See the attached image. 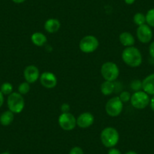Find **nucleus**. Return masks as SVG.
Wrapping results in <instances>:
<instances>
[{"label":"nucleus","instance_id":"f257e3e1","mask_svg":"<svg viewBox=\"0 0 154 154\" xmlns=\"http://www.w3.org/2000/svg\"><path fill=\"white\" fill-rule=\"evenodd\" d=\"M122 58L124 63L131 67H137L142 63L141 53L135 47H126L122 51Z\"/></svg>","mask_w":154,"mask_h":154},{"label":"nucleus","instance_id":"f03ea898","mask_svg":"<svg viewBox=\"0 0 154 154\" xmlns=\"http://www.w3.org/2000/svg\"><path fill=\"white\" fill-rule=\"evenodd\" d=\"M100 140L106 147H114L119 140V132L112 127H106L101 131Z\"/></svg>","mask_w":154,"mask_h":154},{"label":"nucleus","instance_id":"7ed1b4c3","mask_svg":"<svg viewBox=\"0 0 154 154\" xmlns=\"http://www.w3.org/2000/svg\"><path fill=\"white\" fill-rule=\"evenodd\" d=\"M100 72L105 80L113 82L119 77V69L113 62H106L102 65Z\"/></svg>","mask_w":154,"mask_h":154},{"label":"nucleus","instance_id":"20e7f679","mask_svg":"<svg viewBox=\"0 0 154 154\" xmlns=\"http://www.w3.org/2000/svg\"><path fill=\"white\" fill-rule=\"evenodd\" d=\"M8 106L13 113H20L24 108V99L20 93L12 92L8 95Z\"/></svg>","mask_w":154,"mask_h":154},{"label":"nucleus","instance_id":"39448f33","mask_svg":"<svg viewBox=\"0 0 154 154\" xmlns=\"http://www.w3.org/2000/svg\"><path fill=\"white\" fill-rule=\"evenodd\" d=\"M123 109V103L119 97H113L109 99L105 105V110L107 115L112 117L118 116Z\"/></svg>","mask_w":154,"mask_h":154},{"label":"nucleus","instance_id":"423d86ee","mask_svg":"<svg viewBox=\"0 0 154 154\" xmlns=\"http://www.w3.org/2000/svg\"><path fill=\"white\" fill-rule=\"evenodd\" d=\"M131 105L136 109H144L150 103L149 97L146 92L142 91H135L131 97Z\"/></svg>","mask_w":154,"mask_h":154},{"label":"nucleus","instance_id":"0eeeda50","mask_svg":"<svg viewBox=\"0 0 154 154\" xmlns=\"http://www.w3.org/2000/svg\"><path fill=\"white\" fill-rule=\"evenodd\" d=\"M99 45V42L95 36L88 35L84 36L79 42V48L84 53H91L95 51Z\"/></svg>","mask_w":154,"mask_h":154},{"label":"nucleus","instance_id":"6e6552de","mask_svg":"<svg viewBox=\"0 0 154 154\" xmlns=\"http://www.w3.org/2000/svg\"><path fill=\"white\" fill-rule=\"evenodd\" d=\"M59 125L65 131H71L76 126V119L70 112H62L58 118Z\"/></svg>","mask_w":154,"mask_h":154},{"label":"nucleus","instance_id":"1a4fd4ad","mask_svg":"<svg viewBox=\"0 0 154 154\" xmlns=\"http://www.w3.org/2000/svg\"><path fill=\"white\" fill-rule=\"evenodd\" d=\"M137 36L142 43H148L152 38V31L149 25L143 24L137 29Z\"/></svg>","mask_w":154,"mask_h":154},{"label":"nucleus","instance_id":"9d476101","mask_svg":"<svg viewBox=\"0 0 154 154\" xmlns=\"http://www.w3.org/2000/svg\"><path fill=\"white\" fill-rule=\"evenodd\" d=\"M23 75L26 79V82L28 83H34L38 80L40 77V73L38 68L34 65H29L25 68L23 71Z\"/></svg>","mask_w":154,"mask_h":154},{"label":"nucleus","instance_id":"9b49d317","mask_svg":"<svg viewBox=\"0 0 154 154\" xmlns=\"http://www.w3.org/2000/svg\"><path fill=\"white\" fill-rule=\"evenodd\" d=\"M40 82L46 88H53L57 85V79L54 73L50 72H44L40 75Z\"/></svg>","mask_w":154,"mask_h":154},{"label":"nucleus","instance_id":"f8f14e48","mask_svg":"<svg viewBox=\"0 0 154 154\" xmlns=\"http://www.w3.org/2000/svg\"><path fill=\"white\" fill-rule=\"evenodd\" d=\"M94 117L91 112H85L80 114L76 119V125L82 128H86L94 123Z\"/></svg>","mask_w":154,"mask_h":154},{"label":"nucleus","instance_id":"ddd939ff","mask_svg":"<svg viewBox=\"0 0 154 154\" xmlns=\"http://www.w3.org/2000/svg\"><path fill=\"white\" fill-rule=\"evenodd\" d=\"M142 88L147 94L154 95V73L147 75L142 82Z\"/></svg>","mask_w":154,"mask_h":154},{"label":"nucleus","instance_id":"4468645a","mask_svg":"<svg viewBox=\"0 0 154 154\" xmlns=\"http://www.w3.org/2000/svg\"><path fill=\"white\" fill-rule=\"evenodd\" d=\"M44 27L47 32L53 33V32H56L59 30L60 27V23L57 19H48L45 21Z\"/></svg>","mask_w":154,"mask_h":154},{"label":"nucleus","instance_id":"2eb2a0df","mask_svg":"<svg viewBox=\"0 0 154 154\" xmlns=\"http://www.w3.org/2000/svg\"><path fill=\"white\" fill-rule=\"evenodd\" d=\"M119 42L125 47L133 46L134 44V38L130 32H123L119 35Z\"/></svg>","mask_w":154,"mask_h":154},{"label":"nucleus","instance_id":"dca6fc26","mask_svg":"<svg viewBox=\"0 0 154 154\" xmlns=\"http://www.w3.org/2000/svg\"><path fill=\"white\" fill-rule=\"evenodd\" d=\"M31 41L35 45L38 47L43 46L47 42V38L42 32H34L31 36Z\"/></svg>","mask_w":154,"mask_h":154},{"label":"nucleus","instance_id":"f3484780","mask_svg":"<svg viewBox=\"0 0 154 154\" xmlns=\"http://www.w3.org/2000/svg\"><path fill=\"white\" fill-rule=\"evenodd\" d=\"M14 120V113L11 111L7 110L0 116V123L3 126H8Z\"/></svg>","mask_w":154,"mask_h":154},{"label":"nucleus","instance_id":"a211bd4d","mask_svg":"<svg viewBox=\"0 0 154 154\" xmlns=\"http://www.w3.org/2000/svg\"><path fill=\"white\" fill-rule=\"evenodd\" d=\"M114 89H115V85L113 82L105 80V82H103L100 86V91L104 95L111 94L114 91Z\"/></svg>","mask_w":154,"mask_h":154},{"label":"nucleus","instance_id":"6ab92c4d","mask_svg":"<svg viewBox=\"0 0 154 154\" xmlns=\"http://www.w3.org/2000/svg\"><path fill=\"white\" fill-rule=\"evenodd\" d=\"M1 92L5 95H9L12 93L13 91V86L11 83L9 82H4L2 85H1Z\"/></svg>","mask_w":154,"mask_h":154},{"label":"nucleus","instance_id":"aec40b11","mask_svg":"<svg viewBox=\"0 0 154 154\" xmlns=\"http://www.w3.org/2000/svg\"><path fill=\"white\" fill-rule=\"evenodd\" d=\"M134 22L137 26H141V25L145 24L146 16L142 14V13H137L134 16Z\"/></svg>","mask_w":154,"mask_h":154},{"label":"nucleus","instance_id":"412c9836","mask_svg":"<svg viewBox=\"0 0 154 154\" xmlns=\"http://www.w3.org/2000/svg\"><path fill=\"white\" fill-rule=\"evenodd\" d=\"M146 22L149 26L154 27V8L147 11L146 14Z\"/></svg>","mask_w":154,"mask_h":154},{"label":"nucleus","instance_id":"4be33fe9","mask_svg":"<svg viewBox=\"0 0 154 154\" xmlns=\"http://www.w3.org/2000/svg\"><path fill=\"white\" fill-rule=\"evenodd\" d=\"M30 89V86L28 82H22L18 86V91L20 94H27Z\"/></svg>","mask_w":154,"mask_h":154},{"label":"nucleus","instance_id":"5701e85b","mask_svg":"<svg viewBox=\"0 0 154 154\" xmlns=\"http://www.w3.org/2000/svg\"><path fill=\"white\" fill-rule=\"evenodd\" d=\"M131 88H132V90H134V91H140V89L142 88V82H140L138 79L133 80L132 82H131Z\"/></svg>","mask_w":154,"mask_h":154},{"label":"nucleus","instance_id":"b1692460","mask_svg":"<svg viewBox=\"0 0 154 154\" xmlns=\"http://www.w3.org/2000/svg\"><path fill=\"white\" fill-rule=\"evenodd\" d=\"M131 94L128 91H122L120 94H119V99L122 100V103H127V102L131 100Z\"/></svg>","mask_w":154,"mask_h":154},{"label":"nucleus","instance_id":"393cba45","mask_svg":"<svg viewBox=\"0 0 154 154\" xmlns=\"http://www.w3.org/2000/svg\"><path fill=\"white\" fill-rule=\"evenodd\" d=\"M69 154H84L83 149L79 146H74L69 151Z\"/></svg>","mask_w":154,"mask_h":154},{"label":"nucleus","instance_id":"a878e982","mask_svg":"<svg viewBox=\"0 0 154 154\" xmlns=\"http://www.w3.org/2000/svg\"><path fill=\"white\" fill-rule=\"evenodd\" d=\"M149 55L152 58L154 59V42H151L149 47Z\"/></svg>","mask_w":154,"mask_h":154},{"label":"nucleus","instance_id":"bb28decb","mask_svg":"<svg viewBox=\"0 0 154 154\" xmlns=\"http://www.w3.org/2000/svg\"><path fill=\"white\" fill-rule=\"evenodd\" d=\"M69 105L68 103H63L61 106L62 112H69Z\"/></svg>","mask_w":154,"mask_h":154},{"label":"nucleus","instance_id":"cd10ccee","mask_svg":"<svg viewBox=\"0 0 154 154\" xmlns=\"http://www.w3.org/2000/svg\"><path fill=\"white\" fill-rule=\"evenodd\" d=\"M108 154H122V152L116 148L112 147L108 151Z\"/></svg>","mask_w":154,"mask_h":154},{"label":"nucleus","instance_id":"c85d7f7f","mask_svg":"<svg viewBox=\"0 0 154 154\" xmlns=\"http://www.w3.org/2000/svg\"><path fill=\"white\" fill-rule=\"evenodd\" d=\"M3 103H4V96H3V94H2V93L1 92V91H0V107L2 106Z\"/></svg>","mask_w":154,"mask_h":154},{"label":"nucleus","instance_id":"c756f323","mask_svg":"<svg viewBox=\"0 0 154 154\" xmlns=\"http://www.w3.org/2000/svg\"><path fill=\"white\" fill-rule=\"evenodd\" d=\"M150 106L152 110L154 112V96L152 97V98L150 100Z\"/></svg>","mask_w":154,"mask_h":154},{"label":"nucleus","instance_id":"7c9ffc66","mask_svg":"<svg viewBox=\"0 0 154 154\" xmlns=\"http://www.w3.org/2000/svg\"><path fill=\"white\" fill-rule=\"evenodd\" d=\"M134 1H135V0H125V3H127L128 5H131V4L134 3Z\"/></svg>","mask_w":154,"mask_h":154},{"label":"nucleus","instance_id":"2f4dec72","mask_svg":"<svg viewBox=\"0 0 154 154\" xmlns=\"http://www.w3.org/2000/svg\"><path fill=\"white\" fill-rule=\"evenodd\" d=\"M12 1L14 2V3L19 4V3H22V2H25L26 0H12Z\"/></svg>","mask_w":154,"mask_h":154},{"label":"nucleus","instance_id":"473e14b6","mask_svg":"<svg viewBox=\"0 0 154 154\" xmlns=\"http://www.w3.org/2000/svg\"><path fill=\"white\" fill-rule=\"evenodd\" d=\"M125 154H137V153L136 152H134V151L131 150V151H128V152H127Z\"/></svg>","mask_w":154,"mask_h":154},{"label":"nucleus","instance_id":"72a5a7b5","mask_svg":"<svg viewBox=\"0 0 154 154\" xmlns=\"http://www.w3.org/2000/svg\"><path fill=\"white\" fill-rule=\"evenodd\" d=\"M1 154H11V153H9V152H2Z\"/></svg>","mask_w":154,"mask_h":154}]
</instances>
